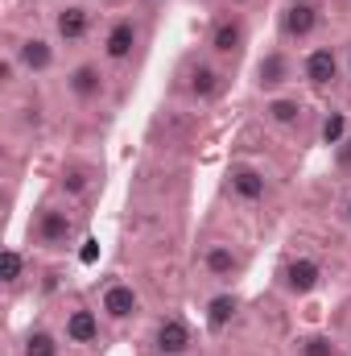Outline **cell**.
<instances>
[{"label": "cell", "mask_w": 351, "mask_h": 356, "mask_svg": "<svg viewBox=\"0 0 351 356\" xmlns=\"http://www.w3.org/2000/svg\"><path fill=\"white\" fill-rule=\"evenodd\" d=\"M21 277H25V253H21L17 245H8V249H4V257H0V282L12 290Z\"/></svg>", "instance_id": "22"}, {"label": "cell", "mask_w": 351, "mask_h": 356, "mask_svg": "<svg viewBox=\"0 0 351 356\" xmlns=\"http://www.w3.org/2000/svg\"><path fill=\"white\" fill-rule=\"evenodd\" d=\"M29 236H33V245H37V249L62 253V249H71V241H75V216H71L67 207H54V203H46V207L33 216V224H29Z\"/></svg>", "instance_id": "1"}, {"label": "cell", "mask_w": 351, "mask_h": 356, "mask_svg": "<svg viewBox=\"0 0 351 356\" xmlns=\"http://www.w3.org/2000/svg\"><path fill=\"white\" fill-rule=\"evenodd\" d=\"M62 336H67V344H95L99 340V315L91 307H75L62 323Z\"/></svg>", "instance_id": "15"}, {"label": "cell", "mask_w": 351, "mask_h": 356, "mask_svg": "<svg viewBox=\"0 0 351 356\" xmlns=\"http://www.w3.org/2000/svg\"><path fill=\"white\" fill-rule=\"evenodd\" d=\"M190 344H194V332H190V323L182 315L157 319V327H153V353L157 356H186Z\"/></svg>", "instance_id": "8"}, {"label": "cell", "mask_w": 351, "mask_h": 356, "mask_svg": "<svg viewBox=\"0 0 351 356\" xmlns=\"http://www.w3.org/2000/svg\"><path fill=\"white\" fill-rule=\"evenodd\" d=\"M99 311H103V319H112V323H128V319L141 315V294H137L128 282H112V286H103Z\"/></svg>", "instance_id": "11"}, {"label": "cell", "mask_w": 351, "mask_h": 356, "mask_svg": "<svg viewBox=\"0 0 351 356\" xmlns=\"http://www.w3.org/2000/svg\"><path fill=\"white\" fill-rule=\"evenodd\" d=\"M12 54H17V63H21V71H25V75H46V71H54V63H58L54 42H50V38H42V33L21 38V42L12 46Z\"/></svg>", "instance_id": "9"}, {"label": "cell", "mask_w": 351, "mask_h": 356, "mask_svg": "<svg viewBox=\"0 0 351 356\" xmlns=\"http://www.w3.org/2000/svg\"><path fill=\"white\" fill-rule=\"evenodd\" d=\"M339 75H343V58H339L335 46H314V50L302 54V79H306L314 91L335 88Z\"/></svg>", "instance_id": "2"}, {"label": "cell", "mask_w": 351, "mask_h": 356, "mask_svg": "<svg viewBox=\"0 0 351 356\" xmlns=\"http://www.w3.org/2000/svg\"><path fill=\"white\" fill-rule=\"evenodd\" d=\"M83 245H87V249H83V253H79V257H83V266H91V261H95V257H99V241H95V236H87V241H83Z\"/></svg>", "instance_id": "24"}, {"label": "cell", "mask_w": 351, "mask_h": 356, "mask_svg": "<svg viewBox=\"0 0 351 356\" xmlns=\"http://www.w3.org/2000/svg\"><path fill=\"white\" fill-rule=\"evenodd\" d=\"M318 29V0H285L281 8V38L285 42H310Z\"/></svg>", "instance_id": "5"}, {"label": "cell", "mask_w": 351, "mask_h": 356, "mask_svg": "<svg viewBox=\"0 0 351 356\" xmlns=\"http://www.w3.org/2000/svg\"><path fill=\"white\" fill-rule=\"evenodd\" d=\"M293 353L298 356H348L343 348H339V340H331V336H323V332L298 336V340H293Z\"/></svg>", "instance_id": "19"}, {"label": "cell", "mask_w": 351, "mask_h": 356, "mask_svg": "<svg viewBox=\"0 0 351 356\" xmlns=\"http://www.w3.org/2000/svg\"><path fill=\"white\" fill-rule=\"evenodd\" d=\"M211 54L215 58H236L244 46H248V21L240 17V13H228V17H219L215 21V29H211Z\"/></svg>", "instance_id": "6"}, {"label": "cell", "mask_w": 351, "mask_h": 356, "mask_svg": "<svg viewBox=\"0 0 351 356\" xmlns=\"http://www.w3.org/2000/svg\"><path fill=\"white\" fill-rule=\"evenodd\" d=\"M343 71H348V79H351V42H348V54H343Z\"/></svg>", "instance_id": "25"}, {"label": "cell", "mask_w": 351, "mask_h": 356, "mask_svg": "<svg viewBox=\"0 0 351 356\" xmlns=\"http://www.w3.org/2000/svg\"><path fill=\"white\" fill-rule=\"evenodd\" d=\"M203 269H207V277H215V282H236L240 269H244V257H240L232 245H207Z\"/></svg>", "instance_id": "14"}, {"label": "cell", "mask_w": 351, "mask_h": 356, "mask_svg": "<svg viewBox=\"0 0 351 356\" xmlns=\"http://www.w3.org/2000/svg\"><path fill=\"white\" fill-rule=\"evenodd\" d=\"M293 79H298V67H293V58L285 50H264L257 58V91L277 95V91L289 88Z\"/></svg>", "instance_id": "4"}, {"label": "cell", "mask_w": 351, "mask_h": 356, "mask_svg": "<svg viewBox=\"0 0 351 356\" xmlns=\"http://www.w3.org/2000/svg\"><path fill=\"white\" fill-rule=\"evenodd\" d=\"M67 91H71V99H79V104H95V99L108 91L103 67H99V63H75V67L67 71Z\"/></svg>", "instance_id": "12"}, {"label": "cell", "mask_w": 351, "mask_h": 356, "mask_svg": "<svg viewBox=\"0 0 351 356\" xmlns=\"http://www.w3.org/2000/svg\"><path fill=\"white\" fill-rule=\"evenodd\" d=\"M137 46H141V21L137 17H116L103 33V58L108 63H128Z\"/></svg>", "instance_id": "7"}, {"label": "cell", "mask_w": 351, "mask_h": 356, "mask_svg": "<svg viewBox=\"0 0 351 356\" xmlns=\"http://www.w3.org/2000/svg\"><path fill=\"white\" fill-rule=\"evenodd\" d=\"M228 195H232L236 203H261L264 195H268V178H264V170L240 162V166L228 170Z\"/></svg>", "instance_id": "13"}, {"label": "cell", "mask_w": 351, "mask_h": 356, "mask_svg": "<svg viewBox=\"0 0 351 356\" xmlns=\"http://www.w3.org/2000/svg\"><path fill=\"white\" fill-rule=\"evenodd\" d=\"M318 137H323V145H343L348 141V112H327V120H323V129H318Z\"/></svg>", "instance_id": "21"}, {"label": "cell", "mask_w": 351, "mask_h": 356, "mask_svg": "<svg viewBox=\"0 0 351 356\" xmlns=\"http://www.w3.org/2000/svg\"><path fill=\"white\" fill-rule=\"evenodd\" d=\"M343 220L351 224V195H348V203H343Z\"/></svg>", "instance_id": "26"}, {"label": "cell", "mask_w": 351, "mask_h": 356, "mask_svg": "<svg viewBox=\"0 0 351 356\" xmlns=\"http://www.w3.org/2000/svg\"><path fill=\"white\" fill-rule=\"evenodd\" d=\"M186 91H190L194 99H211V95L219 91V71H215L211 63H194L190 75H186Z\"/></svg>", "instance_id": "18"}, {"label": "cell", "mask_w": 351, "mask_h": 356, "mask_svg": "<svg viewBox=\"0 0 351 356\" xmlns=\"http://www.w3.org/2000/svg\"><path fill=\"white\" fill-rule=\"evenodd\" d=\"M302 112H306V104H302L298 95H268V99H264V120H268V124H277V129L298 124V120H302Z\"/></svg>", "instance_id": "16"}, {"label": "cell", "mask_w": 351, "mask_h": 356, "mask_svg": "<svg viewBox=\"0 0 351 356\" xmlns=\"http://www.w3.org/2000/svg\"><path fill=\"white\" fill-rule=\"evenodd\" d=\"M21 356H58V340L46 327H29L21 340Z\"/></svg>", "instance_id": "20"}, {"label": "cell", "mask_w": 351, "mask_h": 356, "mask_svg": "<svg viewBox=\"0 0 351 356\" xmlns=\"http://www.w3.org/2000/svg\"><path fill=\"white\" fill-rule=\"evenodd\" d=\"M228 4H244V0H228Z\"/></svg>", "instance_id": "27"}, {"label": "cell", "mask_w": 351, "mask_h": 356, "mask_svg": "<svg viewBox=\"0 0 351 356\" xmlns=\"http://www.w3.org/2000/svg\"><path fill=\"white\" fill-rule=\"evenodd\" d=\"M91 25H95V17H91L87 4H62V8L54 13V38H58L62 46H79V42H87Z\"/></svg>", "instance_id": "10"}, {"label": "cell", "mask_w": 351, "mask_h": 356, "mask_svg": "<svg viewBox=\"0 0 351 356\" xmlns=\"http://www.w3.org/2000/svg\"><path fill=\"white\" fill-rule=\"evenodd\" d=\"M323 266L314 261V257H306V253H298V257H289L285 266H281V290L285 294H293V298H310L318 286H323Z\"/></svg>", "instance_id": "3"}, {"label": "cell", "mask_w": 351, "mask_h": 356, "mask_svg": "<svg viewBox=\"0 0 351 356\" xmlns=\"http://www.w3.org/2000/svg\"><path fill=\"white\" fill-rule=\"evenodd\" d=\"M236 315H240V298L232 294V290H223V294H215L211 302H207V332H228L232 323H236Z\"/></svg>", "instance_id": "17"}, {"label": "cell", "mask_w": 351, "mask_h": 356, "mask_svg": "<svg viewBox=\"0 0 351 356\" xmlns=\"http://www.w3.org/2000/svg\"><path fill=\"white\" fill-rule=\"evenodd\" d=\"M58 186H62V195H87L91 178H87V170H83V166H62Z\"/></svg>", "instance_id": "23"}]
</instances>
